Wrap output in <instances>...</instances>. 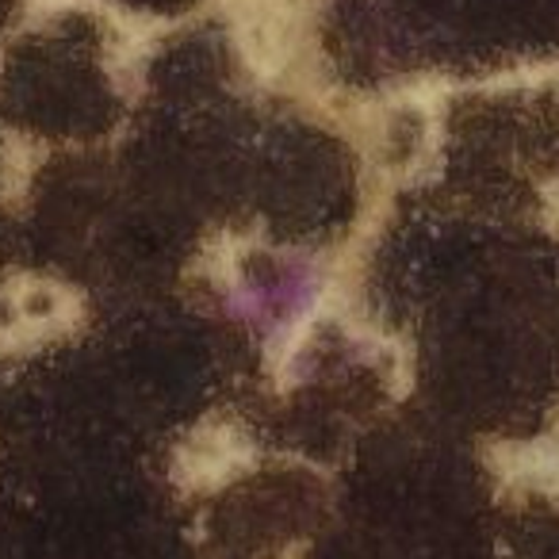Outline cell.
<instances>
[{"mask_svg": "<svg viewBox=\"0 0 559 559\" xmlns=\"http://www.w3.org/2000/svg\"><path fill=\"white\" fill-rule=\"evenodd\" d=\"M322 292H326V276L314 257L280 253L261 269L238 272L226 292V307L257 337L284 342L311 319Z\"/></svg>", "mask_w": 559, "mask_h": 559, "instance_id": "obj_1", "label": "cell"}]
</instances>
